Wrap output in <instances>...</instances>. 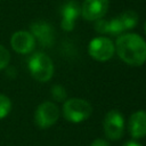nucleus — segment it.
Segmentation results:
<instances>
[{
    "mask_svg": "<svg viewBox=\"0 0 146 146\" xmlns=\"http://www.w3.org/2000/svg\"><path fill=\"white\" fill-rule=\"evenodd\" d=\"M114 46L119 57L125 64L140 66L146 62V42L139 34H121Z\"/></svg>",
    "mask_w": 146,
    "mask_h": 146,
    "instance_id": "1",
    "label": "nucleus"
},
{
    "mask_svg": "<svg viewBox=\"0 0 146 146\" xmlns=\"http://www.w3.org/2000/svg\"><path fill=\"white\" fill-rule=\"evenodd\" d=\"M29 71L39 82H47L54 74V64L51 58L44 52H35L29 59Z\"/></svg>",
    "mask_w": 146,
    "mask_h": 146,
    "instance_id": "2",
    "label": "nucleus"
},
{
    "mask_svg": "<svg viewBox=\"0 0 146 146\" xmlns=\"http://www.w3.org/2000/svg\"><path fill=\"white\" fill-rule=\"evenodd\" d=\"M91 113V105L82 98H70L63 105V115L72 123H80L87 120Z\"/></svg>",
    "mask_w": 146,
    "mask_h": 146,
    "instance_id": "3",
    "label": "nucleus"
},
{
    "mask_svg": "<svg viewBox=\"0 0 146 146\" xmlns=\"http://www.w3.org/2000/svg\"><path fill=\"white\" fill-rule=\"evenodd\" d=\"M59 117L58 106L52 102L41 103L34 112V122L40 129H47L54 125Z\"/></svg>",
    "mask_w": 146,
    "mask_h": 146,
    "instance_id": "4",
    "label": "nucleus"
},
{
    "mask_svg": "<svg viewBox=\"0 0 146 146\" xmlns=\"http://www.w3.org/2000/svg\"><path fill=\"white\" fill-rule=\"evenodd\" d=\"M115 46L113 41L106 36H97L89 42L88 52L89 55L99 62H106L114 55Z\"/></svg>",
    "mask_w": 146,
    "mask_h": 146,
    "instance_id": "5",
    "label": "nucleus"
},
{
    "mask_svg": "<svg viewBox=\"0 0 146 146\" xmlns=\"http://www.w3.org/2000/svg\"><path fill=\"white\" fill-rule=\"evenodd\" d=\"M104 132L111 140H117L123 136L124 119L119 111L112 110L106 113L104 117Z\"/></svg>",
    "mask_w": 146,
    "mask_h": 146,
    "instance_id": "6",
    "label": "nucleus"
},
{
    "mask_svg": "<svg viewBox=\"0 0 146 146\" xmlns=\"http://www.w3.org/2000/svg\"><path fill=\"white\" fill-rule=\"evenodd\" d=\"M108 3V0H83L81 14L87 21H97L105 16Z\"/></svg>",
    "mask_w": 146,
    "mask_h": 146,
    "instance_id": "7",
    "label": "nucleus"
},
{
    "mask_svg": "<svg viewBox=\"0 0 146 146\" xmlns=\"http://www.w3.org/2000/svg\"><path fill=\"white\" fill-rule=\"evenodd\" d=\"M10 46L18 54H30L35 47V39L31 32L17 31L10 38Z\"/></svg>",
    "mask_w": 146,
    "mask_h": 146,
    "instance_id": "8",
    "label": "nucleus"
},
{
    "mask_svg": "<svg viewBox=\"0 0 146 146\" xmlns=\"http://www.w3.org/2000/svg\"><path fill=\"white\" fill-rule=\"evenodd\" d=\"M81 14V7L75 0H70L62 7L60 26L64 31H72L75 26V22Z\"/></svg>",
    "mask_w": 146,
    "mask_h": 146,
    "instance_id": "9",
    "label": "nucleus"
},
{
    "mask_svg": "<svg viewBox=\"0 0 146 146\" xmlns=\"http://www.w3.org/2000/svg\"><path fill=\"white\" fill-rule=\"evenodd\" d=\"M31 33L43 47H51L54 43V30L46 22H35L31 25Z\"/></svg>",
    "mask_w": 146,
    "mask_h": 146,
    "instance_id": "10",
    "label": "nucleus"
},
{
    "mask_svg": "<svg viewBox=\"0 0 146 146\" xmlns=\"http://www.w3.org/2000/svg\"><path fill=\"white\" fill-rule=\"evenodd\" d=\"M128 129L132 138L139 139L146 136V111H137L129 117Z\"/></svg>",
    "mask_w": 146,
    "mask_h": 146,
    "instance_id": "11",
    "label": "nucleus"
},
{
    "mask_svg": "<svg viewBox=\"0 0 146 146\" xmlns=\"http://www.w3.org/2000/svg\"><path fill=\"white\" fill-rule=\"evenodd\" d=\"M119 17L122 22L124 30H131L138 23V15L133 10H127V11L122 13Z\"/></svg>",
    "mask_w": 146,
    "mask_h": 146,
    "instance_id": "12",
    "label": "nucleus"
},
{
    "mask_svg": "<svg viewBox=\"0 0 146 146\" xmlns=\"http://www.w3.org/2000/svg\"><path fill=\"white\" fill-rule=\"evenodd\" d=\"M124 31V27L122 25V22L120 17H114L111 21H108V33L112 35H121Z\"/></svg>",
    "mask_w": 146,
    "mask_h": 146,
    "instance_id": "13",
    "label": "nucleus"
},
{
    "mask_svg": "<svg viewBox=\"0 0 146 146\" xmlns=\"http://www.w3.org/2000/svg\"><path fill=\"white\" fill-rule=\"evenodd\" d=\"M11 111V100L3 94H0V120L5 119Z\"/></svg>",
    "mask_w": 146,
    "mask_h": 146,
    "instance_id": "14",
    "label": "nucleus"
},
{
    "mask_svg": "<svg viewBox=\"0 0 146 146\" xmlns=\"http://www.w3.org/2000/svg\"><path fill=\"white\" fill-rule=\"evenodd\" d=\"M51 96L55 100L63 102L66 99V90L64 89V87H62L59 84H55L51 88Z\"/></svg>",
    "mask_w": 146,
    "mask_h": 146,
    "instance_id": "15",
    "label": "nucleus"
},
{
    "mask_svg": "<svg viewBox=\"0 0 146 146\" xmlns=\"http://www.w3.org/2000/svg\"><path fill=\"white\" fill-rule=\"evenodd\" d=\"M9 62H10V52L8 51L7 48L0 44V70L6 68Z\"/></svg>",
    "mask_w": 146,
    "mask_h": 146,
    "instance_id": "16",
    "label": "nucleus"
},
{
    "mask_svg": "<svg viewBox=\"0 0 146 146\" xmlns=\"http://www.w3.org/2000/svg\"><path fill=\"white\" fill-rule=\"evenodd\" d=\"M95 22H96L95 23V30L98 33H102V34L108 33V21H106L104 18H99Z\"/></svg>",
    "mask_w": 146,
    "mask_h": 146,
    "instance_id": "17",
    "label": "nucleus"
},
{
    "mask_svg": "<svg viewBox=\"0 0 146 146\" xmlns=\"http://www.w3.org/2000/svg\"><path fill=\"white\" fill-rule=\"evenodd\" d=\"M90 146H110V144H108L107 140H105V139L97 138V139H95V140L90 144Z\"/></svg>",
    "mask_w": 146,
    "mask_h": 146,
    "instance_id": "18",
    "label": "nucleus"
},
{
    "mask_svg": "<svg viewBox=\"0 0 146 146\" xmlns=\"http://www.w3.org/2000/svg\"><path fill=\"white\" fill-rule=\"evenodd\" d=\"M123 146H141L140 144H138L137 141H135V140H130V141H127Z\"/></svg>",
    "mask_w": 146,
    "mask_h": 146,
    "instance_id": "19",
    "label": "nucleus"
},
{
    "mask_svg": "<svg viewBox=\"0 0 146 146\" xmlns=\"http://www.w3.org/2000/svg\"><path fill=\"white\" fill-rule=\"evenodd\" d=\"M145 33H146V23H145Z\"/></svg>",
    "mask_w": 146,
    "mask_h": 146,
    "instance_id": "20",
    "label": "nucleus"
}]
</instances>
